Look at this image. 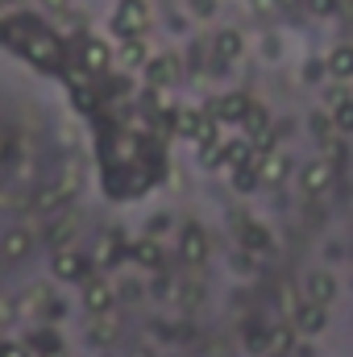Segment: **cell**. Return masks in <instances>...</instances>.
<instances>
[{"instance_id":"obj_1","label":"cell","mask_w":353,"mask_h":357,"mask_svg":"<svg viewBox=\"0 0 353 357\" xmlns=\"http://www.w3.org/2000/svg\"><path fill=\"white\" fill-rule=\"evenodd\" d=\"M150 25V0H117V13H112V33H121L125 42L142 38Z\"/></svg>"},{"instance_id":"obj_2","label":"cell","mask_w":353,"mask_h":357,"mask_svg":"<svg viewBox=\"0 0 353 357\" xmlns=\"http://www.w3.org/2000/svg\"><path fill=\"white\" fill-rule=\"evenodd\" d=\"M299 187H303L308 195H324V191L333 187V162H329V158L303 162V167H299Z\"/></svg>"},{"instance_id":"obj_3","label":"cell","mask_w":353,"mask_h":357,"mask_svg":"<svg viewBox=\"0 0 353 357\" xmlns=\"http://www.w3.org/2000/svg\"><path fill=\"white\" fill-rule=\"evenodd\" d=\"M112 303H117L112 282H108V278H88V287H84V307H88L91 316H108Z\"/></svg>"},{"instance_id":"obj_4","label":"cell","mask_w":353,"mask_h":357,"mask_svg":"<svg viewBox=\"0 0 353 357\" xmlns=\"http://www.w3.org/2000/svg\"><path fill=\"white\" fill-rule=\"evenodd\" d=\"M303 291H308V303L329 307V303L337 299V278H333L329 270H312V274L303 278Z\"/></svg>"},{"instance_id":"obj_5","label":"cell","mask_w":353,"mask_h":357,"mask_svg":"<svg viewBox=\"0 0 353 357\" xmlns=\"http://www.w3.org/2000/svg\"><path fill=\"white\" fill-rule=\"evenodd\" d=\"M50 270H54V278H63V282H88V258L84 254H75V250H59L54 254V262H50Z\"/></svg>"},{"instance_id":"obj_6","label":"cell","mask_w":353,"mask_h":357,"mask_svg":"<svg viewBox=\"0 0 353 357\" xmlns=\"http://www.w3.org/2000/svg\"><path fill=\"white\" fill-rule=\"evenodd\" d=\"M179 254H183V262H204V258H208V233H204L200 225H183Z\"/></svg>"},{"instance_id":"obj_7","label":"cell","mask_w":353,"mask_h":357,"mask_svg":"<svg viewBox=\"0 0 353 357\" xmlns=\"http://www.w3.org/2000/svg\"><path fill=\"white\" fill-rule=\"evenodd\" d=\"M291 324H295L303 337H316V333H324L329 312H324V307H316V303H299V307L291 312Z\"/></svg>"},{"instance_id":"obj_8","label":"cell","mask_w":353,"mask_h":357,"mask_svg":"<svg viewBox=\"0 0 353 357\" xmlns=\"http://www.w3.org/2000/svg\"><path fill=\"white\" fill-rule=\"evenodd\" d=\"M212 50H216V63H220V67H229V63H237V59H241L246 38H241L237 29H220V33L212 38Z\"/></svg>"},{"instance_id":"obj_9","label":"cell","mask_w":353,"mask_h":357,"mask_svg":"<svg viewBox=\"0 0 353 357\" xmlns=\"http://www.w3.org/2000/svg\"><path fill=\"white\" fill-rule=\"evenodd\" d=\"M29 250H33V233H29V229H8V233L0 237V258H4V262H21Z\"/></svg>"},{"instance_id":"obj_10","label":"cell","mask_w":353,"mask_h":357,"mask_svg":"<svg viewBox=\"0 0 353 357\" xmlns=\"http://www.w3.org/2000/svg\"><path fill=\"white\" fill-rule=\"evenodd\" d=\"M250 108H254V104H250L241 91H233V96H220V100H216V112H212V116H216V121H237V125H246Z\"/></svg>"},{"instance_id":"obj_11","label":"cell","mask_w":353,"mask_h":357,"mask_svg":"<svg viewBox=\"0 0 353 357\" xmlns=\"http://www.w3.org/2000/svg\"><path fill=\"white\" fill-rule=\"evenodd\" d=\"M146 79H150L154 88H171V84L179 79V59H171V54L150 59V63H146Z\"/></svg>"},{"instance_id":"obj_12","label":"cell","mask_w":353,"mask_h":357,"mask_svg":"<svg viewBox=\"0 0 353 357\" xmlns=\"http://www.w3.org/2000/svg\"><path fill=\"white\" fill-rule=\"evenodd\" d=\"M291 175V158L283 154V150H274V154H266L262 162H258V183H283V178Z\"/></svg>"},{"instance_id":"obj_13","label":"cell","mask_w":353,"mask_h":357,"mask_svg":"<svg viewBox=\"0 0 353 357\" xmlns=\"http://www.w3.org/2000/svg\"><path fill=\"white\" fill-rule=\"evenodd\" d=\"M324 71L333 79H353V46H333L324 59Z\"/></svg>"},{"instance_id":"obj_14","label":"cell","mask_w":353,"mask_h":357,"mask_svg":"<svg viewBox=\"0 0 353 357\" xmlns=\"http://www.w3.org/2000/svg\"><path fill=\"white\" fill-rule=\"evenodd\" d=\"M108 63H112V50H108V42H96V38H91V42H84V67H88L91 75H100Z\"/></svg>"},{"instance_id":"obj_15","label":"cell","mask_w":353,"mask_h":357,"mask_svg":"<svg viewBox=\"0 0 353 357\" xmlns=\"http://www.w3.org/2000/svg\"><path fill=\"white\" fill-rule=\"evenodd\" d=\"M133 262H137L142 270H158V266H163V245H158L154 237L137 241V245H133Z\"/></svg>"},{"instance_id":"obj_16","label":"cell","mask_w":353,"mask_h":357,"mask_svg":"<svg viewBox=\"0 0 353 357\" xmlns=\"http://www.w3.org/2000/svg\"><path fill=\"white\" fill-rule=\"evenodd\" d=\"M121 333V320H117V312H108V316H96V328H91V341H100V345H108L112 337Z\"/></svg>"},{"instance_id":"obj_17","label":"cell","mask_w":353,"mask_h":357,"mask_svg":"<svg viewBox=\"0 0 353 357\" xmlns=\"http://www.w3.org/2000/svg\"><path fill=\"white\" fill-rule=\"evenodd\" d=\"M121 63H125V67H146V63H150V54H146V42H142V38L125 42V46H121Z\"/></svg>"},{"instance_id":"obj_18","label":"cell","mask_w":353,"mask_h":357,"mask_svg":"<svg viewBox=\"0 0 353 357\" xmlns=\"http://www.w3.org/2000/svg\"><path fill=\"white\" fill-rule=\"evenodd\" d=\"M333 129H341V133H353V100H341V104H333Z\"/></svg>"},{"instance_id":"obj_19","label":"cell","mask_w":353,"mask_h":357,"mask_svg":"<svg viewBox=\"0 0 353 357\" xmlns=\"http://www.w3.org/2000/svg\"><path fill=\"white\" fill-rule=\"evenodd\" d=\"M200 121H204V112H195V108H179L175 112V129L179 133H187V137H195Z\"/></svg>"},{"instance_id":"obj_20","label":"cell","mask_w":353,"mask_h":357,"mask_svg":"<svg viewBox=\"0 0 353 357\" xmlns=\"http://www.w3.org/2000/svg\"><path fill=\"white\" fill-rule=\"evenodd\" d=\"M241 241H246V245H250V250H258V254H270V245H274V237H270V233H266V229H258V225H250V229H246V233H241Z\"/></svg>"},{"instance_id":"obj_21","label":"cell","mask_w":353,"mask_h":357,"mask_svg":"<svg viewBox=\"0 0 353 357\" xmlns=\"http://www.w3.org/2000/svg\"><path fill=\"white\" fill-rule=\"evenodd\" d=\"M312 133H316L320 146H333V137H329V133H333V116H329V112H316V116H312Z\"/></svg>"},{"instance_id":"obj_22","label":"cell","mask_w":353,"mask_h":357,"mask_svg":"<svg viewBox=\"0 0 353 357\" xmlns=\"http://www.w3.org/2000/svg\"><path fill=\"white\" fill-rule=\"evenodd\" d=\"M291 337H295L291 328H274V333L266 337V341H270V345H266V354H287V349H291Z\"/></svg>"},{"instance_id":"obj_23","label":"cell","mask_w":353,"mask_h":357,"mask_svg":"<svg viewBox=\"0 0 353 357\" xmlns=\"http://www.w3.org/2000/svg\"><path fill=\"white\" fill-rule=\"evenodd\" d=\"M303 4H308L316 17H333V13H337V0H303Z\"/></svg>"},{"instance_id":"obj_24","label":"cell","mask_w":353,"mask_h":357,"mask_svg":"<svg viewBox=\"0 0 353 357\" xmlns=\"http://www.w3.org/2000/svg\"><path fill=\"white\" fill-rule=\"evenodd\" d=\"M191 13L195 17H216V0H191Z\"/></svg>"},{"instance_id":"obj_25","label":"cell","mask_w":353,"mask_h":357,"mask_svg":"<svg viewBox=\"0 0 353 357\" xmlns=\"http://www.w3.org/2000/svg\"><path fill=\"white\" fill-rule=\"evenodd\" d=\"M0 357H33V354H29L25 345H17V341H4V345H0Z\"/></svg>"},{"instance_id":"obj_26","label":"cell","mask_w":353,"mask_h":357,"mask_svg":"<svg viewBox=\"0 0 353 357\" xmlns=\"http://www.w3.org/2000/svg\"><path fill=\"white\" fill-rule=\"evenodd\" d=\"M50 13H71V0H42Z\"/></svg>"},{"instance_id":"obj_27","label":"cell","mask_w":353,"mask_h":357,"mask_svg":"<svg viewBox=\"0 0 353 357\" xmlns=\"http://www.w3.org/2000/svg\"><path fill=\"white\" fill-rule=\"evenodd\" d=\"M320 75H324V63H308V79L320 84Z\"/></svg>"},{"instance_id":"obj_28","label":"cell","mask_w":353,"mask_h":357,"mask_svg":"<svg viewBox=\"0 0 353 357\" xmlns=\"http://www.w3.org/2000/svg\"><path fill=\"white\" fill-rule=\"evenodd\" d=\"M278 4H283V8H299L303 0H278Z\"/></svg>"},{"instance_id":"obj_29","label":"cell","mask_w":353,"mask_h":357,"mask_svg":"<svg viewBox=\"0 0 353 357\" xmlns=\"http://www.w3.org/2000/svg\"><path fill=\"white\" fill-rule=\"evenodd\" d=\"M0 158H4V137H0Z\"/></svg>"},{"instance_id":"obj_30","label":"cell","mask_w":353,"mask_h":357,"mask_svg":"<svg viewBox=\"0 0 353 357\" xmlns=\"http://www.w3.org/2000/svg\"><path fill=\"white\" fill-rule=\"evenodd\" d=\"M258 4H266V0H258Z\"/></svg>"}]
</instances>
